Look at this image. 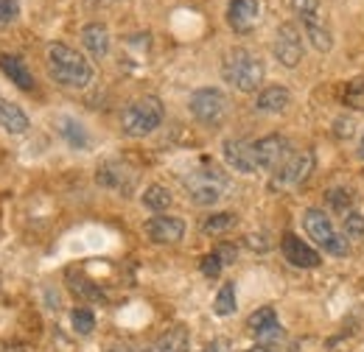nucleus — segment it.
I'll return each mask as SVG.
<instances>
[{
    "instance_id": "31",
    "label": "nucleus",
    "mask_w": 364,
    "mask_h": 352,
    "mask_svg": "<svg viewBox=\"0 0 364 352\" xmlns=\"http://www.w3.org/2000/svg\"><path fill=\"white\" fill-rule=\"evenodd\" d=\"M202 352H232V347H230V341H225V339H216V341H210Z\"/></svg>"
},
{
    "instance_id": "30",
    "label": "nucleus",
    "mask_w": 364,
    "mask_h": 352,
    "mask_svg": "<svg viewBox=\"0 0 364 352\" xmlns=\"http://www.w3.org/2000/svg\"><path fill=\"white\" fill-rule=\"evenodd\" d=\"M222 265H225V260H222V258H219V255L213 252V255H205V258H202L199 268H202V274H205V277L216 280V277L222 274Z\"/></svg>"
},
{
    "instance_id": "19",
    "label": "nucleus",
    "mask_w": 364,
    "mask_h": 352,
    "mask_svg": "<svg viewBox=\"0 0 364 352\" xmlns=\"http://www.w3.org/2000/svg\"><path fill=\"white\" fill-rule=\"evenodd\" d=\"M0 126L11 134L28 132V115H26L14 101L0 98Z\"/></svg>"
},
{
    "instance_id": "22",
    "label": "nucleus",
    "mask_w": 364,
    "mask_h": 352,
    "mask_svg": "<svg viewBox=\"0 0 364 352\" xmlns=\"http://www.w3.org/2000/svg\"><path fill=\"white\" fill-rule=\"evenodd\" d=\"M143 204H146L149 210H154V213H163V210L171 207V190L163 187V185H149V187L143 190Z\"/></svg>"
},
{
    "instance_id": "14",
    "label": "nucleus",
    "mask_w": 364,
    "mask_h": 352,
    "mask_svg": "<svg viewBox=\"0 0 364 352\" xmlns=\"http://www.w3.org/2000/svg\"><path fill=\"white\" fill-rule=\"evenodd\" d=\"M146 235L154 243H177L185 235V221L177 216H154L146 221Z\"/></svg>"
},
{
    "instance_id": "16",
    "label": "nucleus",
    "mask_w": 364,
    "mask_h": 352,
    "mask_svg": "<svg viewBox=\"0 0 364 352\" xmlns=\"http://www.w3.org/2000/svg\"><path fill=\"white\" fill-rule=\"evenodd\" d=\"M247 330H250L255 339H261V341L280 339V321H277V313H274V308L255 310V313L247 319Z\"/></svg>"
},
{
    "instance_id": "1",
    "label": "nucleus",
    "mask_w": 364,
    "mask_h": 352,
    "mask_svg": "<svg viewBox=\"0 0 364 352\" xmlns=\"http://www.w3.org/2000/svg\"><path fill=\"white\" fill-rule=\"evenodd\" d=\"M48 73L56 84L68 89H85L92 82V65L65 43H53L48 48Z\"/></svg>"
},
{
    "instance_id": "11",
    "label": "nucleus",
    "mask_w": 364,
    "mask_h": 352,
    "mask_svg": "<svg viewBox=\"0 0 364 352\" xmlns=\"http://www.w3.org/2000/svg\"><path fill=\"white\" fill-rule=\"evenodd\" d=\"M255 154H258V165H261V171H272V174L289 160V157H291V151H289V140L280 137V134H269V137L255 140Z\"/></svg>"
},
{
    "instance_id": "17",
    "label": "nucleus",
    "mask_w": 364,
    "mask_h": 352,
    "mask_svg": "<svg viewBox=\"0 0 364 352\" xmlns=\"http://www.w3.org/2000/svg\"><path fill=\"white\" fill-rule=\"evenodd\" d=\"M0 70L9 76V82L11 84H17L20 89H34V76H31V70H28V65L20 59V56H14V53H0Z\"/></svg>"
},
{
    "instance_id": "8",
    "label": "nucleus",
    "mask_w": 364,
    "mask_h": 352,
    "mask_svg": "<svg viewBox=\"0 0 364 352\" xmlns=\"http://www.w3.org/2000/svg\"><path fill=\"white\" fill-rule=\"evenodd\" d=\"M303 50H306V43H303V34L294 23H283L274 34V45L272 53L274 59L283 65V67H297L300 59H303Z\"/></svg>"
},
{
    "instance_id": "9",
    "label": "nucleus",
    "mask_w": 364,
    "mask_h": 352,
    "mask_svg": "<svg viewBox=\"0 0 364 352\" xmlns=\"http://www.w3.org/2000/svg\"><path fill=\"white\" fill-rule=\"evenodd\" d=\"M222 151H225V160L232 171L238 174H255L261 171L258 165V154H255V143L250 140H241V137H230L222 143Z\"/></svg>"
},
{
    "instance_id": "5",
    "label": "nucleus",
    "mask_w": 364,
    "mask_h": 352,
    "mask_svg": "<svg viewBox=\"0 0 364 352\" xmlns=\"http://www.w3.org/2000/svg\"><path fill=\"white\" fill-rule=\"evenodd\" d=\"M303 226L309 232L311 241H317L328 255H348V238L333 226V221L328 219V213H322L317 207L303 213Z\"/></svg>"
},
{
    "instance_id": "24",
    "label": "nucleus",
    "mask_w": 364,
    "mask_h": 352,
    "mask_svg": "<svg viewBox=\"0 0 364 352\" xmlns=\"http://www.w3.org/2000/svg\"><path fill=\"white\" fill-rule=\"evenodd\" d=\"M325 199H328V204H331V210H336V213H350V207L356 204V196H353V190H348V187H333V190H328L325 193Z\"/></svg>"
},
{
    "instance_id": "26",
    "label": "nucleus",
    "mask_w": 364,
    "mask_h": 352,
    "mask_svg": "<svg viewBox=\"0 0 364 352\" xmlns=\"http://www.w3.org/2000/svg\"><path fill=\"white\" fill-rule=\"evenodd\" d=\"M70 321H73V330L79 336H90L92 330H95V316H92L90 308H76L70 313Z\"/></svg>"
},
{
    "instance_id": "7",
    "label": "nucleus",
    "mask_w": 364,
    "mask_h": 352,
    "mask_svg": "<svg viewBox=\"0 0 364 352\" xmlns=\"http://www.w3.org/2000/svg\"><path fill=\"white\" fill-rule=\"evenodd\" d=\"M191 115L205 126H219L228 115V95L216 87H202L191 95Z\"/></svg>"
},
{
    "instance_id": "10",
    "label": "nucleus",
    "mask_w": 364,
    "mask_h": 352,
    "mask_svg": "<svg viewBox=\"0 0 364 352\" xmlns=\"http://www.w3.org/2000/svg\"><path fill=\"white\" fill-rule=\"evenodd\" d=\"M311 168H314V157H311V151H300V154H291L272 176V187L274 190H280V187H291V185H297V182H303L306 176L311 174Z\"/></svg>"
},
{
    "instance_id": "3",
    "label": "nucleus",
    "mask_w": 364,
    "mask_h": 352,
    "mask_svg": "<svg viewBox=\"0 0 364 352\" xmlns=\"http://www.w3.org/2000/svg\"><path fill=\"white\" fill-rule=\"evenodd\" d=\"M222 76L238 92H255L264 84V62L250 48H230L222 62Z\"/></svg>"
},
{
    "instance_id": "28",
    "label": "nucleus",
    "mask_w": 364,
    "mask_h": 352,
    "mask_svg": "<svg viewBox=\"0 0 364 352\" xmlns=\"http://www.w3.org/2000/svg\"><path fill=\"white\" fill-rule=\"evenodd\" d=\"M342 226H345V238H362L364 235V216L362 213H356V210H350L345 221H342Z\"/></svg>"
},
{
    "instance_id": "6",
    "label": "nucleus",
    "mask_w": 364,
    "mask_h": 352,
    "mask_svg": "<svg viewBox=\"0 0 364 352\" xmlns=\"http://www.w3.org/2000/svg\"><path fill=\"white\" fill-rule=\"evenodd\" d=\"M291 9L297 14L300 26L306 28L311 45L317 48L319 53H328L333 48V40H331V28L325 23V14H322L319 0H291Z\"/></svg>"
},
{
    "instance_id": "18",
    "label": "nucleus",
    "mask_w": 364,
    "mask_h": 352,
    "mask_svg": "<svg viewBox=\"0 0 364 352\" xmlns=\"http://www.w3.org/2000/svg\"><path fill=\"white\" fill-rule=\"evenodd\" d=\"M188 347H191V336L182 324H177V327L166 330L154 344H149L146 352H188Z\"/></svg>"
},
{
    "instance_id": "12",
    "label": "nucleus",
    "mask_w": 364,
    "mask_h": 352,
    "mask_svg": "<svg viewBox=\"0 0 364 352\" xmlns=\"http://www.w3.org/2000/svg\"><path fill=\"white\" fill-rule=\"evenodd\" d=\"M280 252H283L286 263H291L294 268H317V265L322 263V258H319L317 249H311L306 241H300V238L291 235V232L283 235V241H280Z\"/></svg>"
},
{
    "instance_id": "25",
    "label": "nucleus",
    "mask_w": 364,
    "mask_h": 352,
    "mask_svg": "<svg viewBox=\"0 0 364 352\" xmlns=\"http://www.w3.org/2000/svg\"><path fill=\"white\" fill-rule=\"evenodd\" d=\"M232 310H235V285H232V282H225L222 291H219L216 299H213V313H216V316H230Z\"/></svg>"
},
{
    "instance_id": "33",
    "label": "nucleus",
    "mask_w": 364,
    "mask_h": 352,
    "mask_svg": "<svg viewBox=\"0 0 364 352\" xmlns=\"http://www.w3.org/2000/svg\"><path fill=\"white\" fill-rule=\"evenodd\" d=\"M247 352H274L272 347H264V344H261V347H252V350H247Z\"/></svg>"
},
{
    "instance_id": "15",
    "label": "nucleus",
    "mask_w": 364,
    "mask_h": 352,
    "mask_svg": "<svg viewBox=\"0 0 364 352\" xmlns=\"http://www.w3.org/2000/svg\"><path fill=\"white\" fill-rule=\"evenodd\" d=\"M98 182H101L104 187L129 193L132 185H135V171H132L127 163H104V165L98 168Z\"/></svg>"
},
{
    "instance_id": "23",
    "label": "nucleus",
    "mask_w": 364,
    "mask_h": 352,
    "mask_svg": "<svg viewBox=\"0 0 364 352\" xmlns=\"http://www.w3.org/2000/svg\"><path fill=\"white\" fill-rule=\"evenodd\" d=\"M342 104L350 106V109H356V112H364V76L345 84V89H342Z\"/></svg>"
},
{
    "instance_id": "34",
    "label": "nucleus",
    "mask_w": 364,
    "mask_h": 352,
    "mask_svg": "<svg viewBox=\"0 0 364 352\" xmlns=\"http://www.w3.org/2000/svg\"><path fill=\"white\" fill-rule=\"evenodd\" d=\"M359 157L364 160V134H362V143H359Z\"/></svg>"
},
{
    "instance_id": "27",
    "label": "nucleus",
    "mask_w": 364,
    "mask_h": 352,
    "mask_svg": "<svg viewBox=\"0 0 364 352\" xmlns=\"http://www.w3.org/2000/svg\"><path fill=\"white\" fill-rule=\"evenodd\" d=\"M235 224V216L232 213H216V216H208V219L202 221V232H208V235H219V232H225Z\"/></svg>"
},
{
    "instance_id": "21",
    "label": "nucleus",
    "mask_w": 364,
    "mask_h": 352,
    "mask_svg": "<svg viewBox=\"0 0 364 352\" xmlns=\"http://www.w3.org/2000/svg\"><path fill=\"white\" fill-rule=\"evenodd\" d=\"M82 43H85V48L90 50L95 59H104V56L109 53V31H107V26H101V23L85 26Z\"/></svg>"
},
{
    "instance_id": "13",
    "label": "nucleus",
    "mask_w": 364,
    "mask_h": 352,
    "mask_svg": "<svg viewBox=\"0 0 364 352\" xmlns=\"http://www.w3.org/2000/svg\"><path fill=\"white\" fill-rule=\"evenodd\" d=\"M261 14V3L258 0H230L228 6V26L238 34H247L255 28Z\"/></svg>"
},
{
    "instance_id": "29",
    "label": "nucleus",
    "mask_w": 364,
    "mask_h": 352,
    "mask_svg": "<svg viewBox=\"0 0 364 352\" xmlns=\"http://www.w3.org/2000/svg\"><path fill=\"white\" fill-rule=\"evenodd\" d=\"M20 14V3L17 0H0V31L9 28Z\"/></svg>"
},
{
    "instance_id": "32",
    "label": "nucleus",
    "mask_w": 364,
    "mask_h": 352,
    "mask_svg": "<svg viewBox=\"0 0 364 352\" xmlns=\"http://www.w3.org/2000/svg\"><path fill=\"white\" fill-rule=\"evenodd\" d=\"M0 352H28V347L26 344H3Z\"/></svg>"
},
{
    "instance_id": "2",
    "label": "nucleus",
    "mask_w": 364,
    "mask_h": 352,
    "mask_svg": "<svg viewBox=\"0 0 364 352\" xmlns=\"http://www.w3.org/2000/svg\"><path fill=\"white\" fill-rule=\"evenodd\" d=\"M185 190H188V199L199 207H210V204H219L230 190V176L213 165L210 160H205L199 168H193L191 174L182 179Z\"/></svg>"
},
{
    "instance_id": "4",
    "label": "nucleus",
    "mask_w": 364,
    "mask_h": 352,
    "mask_svg": "<svg viewBox=\"0 0 364 352\" xmlns=\"http://www.w3.org/2000/svg\"><path fill=\"white\" fill-rule=\"evenodd\" d=\"M163 101L157 95H143L132 101L121 115V129L129 137H146L163 123Z\"/></svg>"
},
{
    "instance_id": "20",
    "label": "nucleus",
    "mask_w": 364,
    "mask_h": 352,
    "mask_svg": "<svg viewBox=\"0 0 364 352\" xmlns=\"http://www.w3.org/2000/svg\"><path fill=\"white\" fill-rule=\"evenodd\" d=\"M291 104V95H289V89L286 87H267L258 92V98H255V109L258 112H269V115H274V112H283L286 106Z\"/></svg>"
}]
</instances>
